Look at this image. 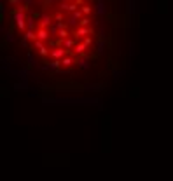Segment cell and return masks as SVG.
<instances>
[{"instance_id":"1","label":"cell","mask_w":173,"mask_h":181,"mask_svg":"<svg viewBox=\"0 0 173 181\" xmlns=\"http://www.w3.org/2000/svg\"><path fill=\"white\" fill-rule=\"evenodd\" d=\"M16 23H18V28H19V30H25V16H23L21 12H19V14H16Z\"/></svg>"},{"instance_id":"2","label":"cell","mask_w":173,"mask_h":181,"mask_svg":"<svg viewBox=\"0 0 173 181\" xmlns=\"http://www.w3.org/2000/svg\"><path fill=\"white\" fill-rule=\"evenodd\" d=\"M63 54H65V51H63V49H56V51H53V56H54V58H61Z\"/></svg>"},{"instance_id":"3","label":"cell","mask_w":173,"mask_h":181,"mask_svg":"<svg viewBox=\"0 0 173 181\" xmlns=\"http://www.w3.org/2000/svg\"><path fill=\"white\" fill-rule=\"evenodd\" d=\"M84 47H86V45H84V44H79V45H75V51H77V52H84Z\"/></svg>"}]
</instances>
